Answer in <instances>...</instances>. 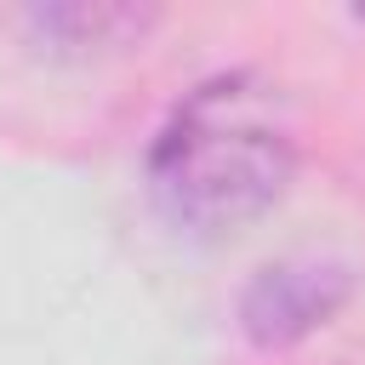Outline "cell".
<instances>
[{
    "instance_id": "2",
    "label": "cell",
    "mask_w": 365,
    "mask_h": 365,
    "mask_svg": "<svg viewBox=\"0 0 365 365\" xmlns=\"http://www.w3.org/2000/svg\"><path fill=\"white\" fill-rule=\"evenodd\" d=\"M354 297V268L336 257H279L257 268L240 291V331L251 348L279 354L325 331Z\"/></svg>"
},
{
    "instance_id": "1",
    "label": "cell",
    "mask_w": 365,
    "mask_h": 365,
    "mask_svg": "<svg viewBox=\"0 0 365 365\" xmlns=\"http://www.w3.org/2000/svg\"><path fill=\"white\" fill-rule=\"evenodd\" d=\"M297 177V114L274 74L200 80L148 143V200L188 240H228L268 217Z\"/></svg>"
},
{
    "instance_id": "3",
    "label": "cell",
    "mask_w": 365,
    "mask_h": 365,
    "mask_svg": "<svg viewBox=\"0 0 365 365\" xmlns=\"http://www.w3.org/2000/svg\"><path fill=\"white\" fill-rule=\"evenodd\" d=\"M29 40L46 57L63 63H103L131 46H143L160 29V6H131V0H51L23 11Z\"/></svg>"
}]
</instances>
